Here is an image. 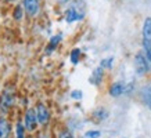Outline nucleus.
Listing matches in <instances>:
<instances>
[{
  "label": "nucleus",
  "instance_id": "1",
  "mask_svg": "<svg viewBox=\"0 0 151 138\" xmlns=\"http://www.w3.org/2000/svg\"><path fill=\"white\" fill-rule=\"evenodd\" d=\"M143 47L147 58L151 61V18H146L143 23Z\"/></svg>",
  "mask_w": 151,
  "mask_h": 138
},
{
  "label": "nucleus",
  "instance_id": "2",
  "mask_svg": "<svg viewBox=\"0 0 151 138\" xmlns=\"http://www.w3.org/2000/svg\"><path fill=\"white\" fill-rule=\"evenodd\" d=\"M78 3H75L69 7L67 11H65V21L67 22H73V21H79V19L83 18V15H85V11H83L82 7H78Z\"/></svg>",
  "mask_w": 151,
  "mask_h": 138
},
{
  "label": "nucleus",
  "instance_id": "3",
  "mask_svg": "<svg viewBox=\"0 0 151 138\" xmlns=\"http://www.w3.org/2000/svg\"><path fill=\"white\" fill-rule=\"evenodd\" d=\"M134 69H136L139 76H144L148 72V61L142 53H139L134 57Z\"/></svg>",
  "mask_w": 151,
  "mask_h": 138
},
{
  "label": "nucleus",
  "instance_id": "4",
  "mask_svg": "<svg viewBox=\"0 0 151 138\" xmlns=\"http://www.w3.org/2000/svg\"><path fill=\"white\" fill-rule=\"evenodd\" d=\"M37 122L39 120H37V115H36V112H35V109L28 108L27 112H25V127L29 131H33V130L36 129Z\"/></svg>",
  "mask_w": 151,
  "mask_h": 138
},
{
  "label": "nucleus",
  "instance_id": "5",
  "mask_svg": "<svg viewBox=\"0 0 151 138\" xmlns=\"http://www.w3.org/2000/svg\"><path fill=\"white\" fill-rule=\"evenodd\" d=\"M24 9L27 11V14L29 17H35L39 13L40 4H39V0H24Z\"/></svg>",
  "mask_w": 151,
  "mask_h": 138
},
{
  "label": "nucleus",
  "instance_id": "6",
  "mask_svg": "<svg viewBox=\"0 0 151 138\" xmlns=\"http://www.w3.org/2000/svg\"><path fill=\"white\" fill-rule=\"evenodd\" d=\"M36 115H37V120L40 124H47L49 123V119H50V113H49V109L43 104H39L36 108Z\"/></svg>",
  "mask_w": 151,
  "mask_h": 138
},
{
  "label": "nucleus",
  "instance_id": "7",
  "mask_svg": "<svg viewBox=\"0 0 151 138\" xmlns=\"http://www.w3.org/2000/svg\"><path fill=\"white\" fill-rule=\"evenodd\" d=\"M13 102H14L13 94H10L9 91L3 92V95H1V100H0V109H3L4 112H6V110H9V108L13 105Z\"/></svg>",
  "mask_w": 151,
  "mask_h": 138
},
{
  "label": "nucleus",
  "instance_id": "8",
  "mask_svg": "<svg viewBox=\"0 0 151 138\" xmlns=\"http://www.w3.org/2000/svg\"><path fill=\"white\" fill-rule=\"evenodd\" d=\"M125 91H126V86H125L124 83H121V82L114 83V84L110 87L111 97H119V95H122Z\"/></svg>",
  "mask_w": 151,
  "mask_h": 138
},
{
  "label": "nucleus",
  "instance_id": "9",
  "mask_svg": "<svg viewBox=\"0 0 151 138\" xmlns=\"http://www.w3.org/2000/svg\"><path fill=\"white\" fill-rule=\"evenodd\" d=\"M10 133H11V127L9 122L4 117H0V138H7Z\"/></svg>",
  "mask_w": 151,
  "mask_h": 138
},
{
  "label": "nucleus",
  "instance_id": "10",
  "mask_svg": "<svg viewBox=\"0 0 151 138\" xmlns=\"http://www.w3.org/2000/svg\"><path fill=\"white\" fill-rule=\"evenodd\" d=\"M89 80H90V83H93V84L99 86V84L101 83V80H103V68H101V66H99V68L94 69Z\"/></svg>",
  "mask_w": 151,
  "mask_h": 138
},
{
  "label": "nucleus",
  "instance_id": "11",
  "mask_svg": "<svg viewBox=\"0 0 151 138\" xmlns=\"http://www.w3.org/2000/svg\"><path fill=\"white\" fill-rule=\"evenodd\" d=\"M140 95H142L143 102H144V104L148 106V109L151 110V86H147V87L143 88L142 92H140Z\"/></svg>",
  "mask_w": 151,
  "mask_h": 138
},
{
  "label": "nucleus",
  "instance_id": "12",
  "mask_svg": "<svg viewBox=\"0 0 151 138\" xmlns=\"http://www.w3.org/2000/svg\"><path fill=\"white\" fill-rule=\"evenodd\" d=\"M93 117H94L96 120H99V122L105 120L107 117H108V112H107L104 108H97V109L93 112Z\"/></svg>",
  "mask_w": 151,
  "mask_h": 138
},
{
  "label": "nucleus",
  "instance_id": "13",
  "mask_svg": "<svg viewBox=\"0 0 151 138\" xmlns=\"http://www.w3.org/2000/svg\"><path fill=\"white\" fill-rule=\"evenodd\" d=\"M60 41H61V35H57V36H53V37H51V40H50V43H49V46H47V50H46L47 54H50L51 51H53L55 47L58 46Z\"/></svg>",
  "mask_w": 151,
  "mask_h": 138
},
{
  "label": "nucleus",
  "instance_id": "14",
  "mask_svg": "<svg viewBox=\"0 0 151 138\" xmlns=\"http://www.w3.org/2000/svg\"><path fill=\"white\" fill-rule=\"evenodd\" d=\"M79 58H81V50H79V48L72 50L71 55H69V60H71V62H72L73 65H76L79 62Z\"/></svg>",
  "mask_w": 151,
  "mask_h": 138
},
{
  "label": "nucleus",
  "instance_id": "15",
  "mask_svg": "<svg viewBox=\"0 0 151 138\" xmlns=\"http://www.w3.org/2000/svg\"><path fill=\"white\" fill-rule=\"evenodd\" d=\"M112 62H114V58L110 57V58H105V60L101 61V68H112Z\"/></svg>",
  "mask_w": 151,
  "mask_h": 138
},
{
  "label": "nucleus",
  "instance_id": "16",
  "mask_svg": "<svg viewBox=\"0 0 151 138\" xmlns=\"http://www.w3.org/2000/svg\"><path fill=\"white\" fill-rule=\"evenodd\" d=\"M13 17H14V19H17V21H19V19L22 18V9H21L19 6H17V7H15Z\"/></svg>",
  "mask_w": 151,
  "mask_h": 138
},
{
  "label": "nucleus",
  "instance_id": "17",
  "mask_svg": "<svg viewBox=\"0 0 151 138\" xmlns=\"http://www.w3.org/2000/svg\"><path fill=\"white\" fill-rule=\"evenodd\" d=\"M17 138H24V124L17 123Z\"/></svg>",
  "mask_w": 151,
  "mask_h": 138
},
{
  "label": "nucleus",
  "instance_id": "18",
  "mask_svg": "<svg viewBox=\"0 0 151 138\" xmlns=\"http://www.w3.org/2000/svg\"><path fill=\"white\" fill-rule=\"evenodd\" d=\"M71 97H72L73 100H81L83 97V92L81 91V90H73V91L71 92Z\"/></svg>",
  "mask_w": 151,
  "mask_h": 138
},
{
  "label": "nucleus",
  "instance_id": "19",
  "mask_svg": "<svg viewBox=\"0 0 151 138\" xmlns=\"http://www.w3.org/2000/svg\"><path fill=\"white\" fill-rule=\"evenodd\" d=\"M101 135L100 131H97V130H94V131H87L86 133V138H99Z\"/></svg>",
  "mask_w": 151,
  "mask_h": 138
},
{
  "label": "nucleus",
  "instance_id": "20",
  "mask_svg": "<svg viewBox=\"0 0 151 138\" xmlns=\"http://www.w3.org/2000/svg\"><path fill=\"white\" fill-rule=\"evenodd\" d=\"M60 138H73V137H72V134L68 133V131H63L61 135H60Z\"/></svg>",
  "mask_w": 151,
  "mask_h": 138
},
{
  "label": "nucleus",
  "instance_id": "21",
  "mask_svg": "<svg viewBox=\"0 0 151 138\" xmlns=\"http://www.w3.org/2000/svg\"><path fill=\"white\" fill-rule=\"evenodd\" d=\"M63 1H68V0H63Z\"/></svg>",
  "mask_w": 151,
  "mask_h": 138
}]
</instances>
